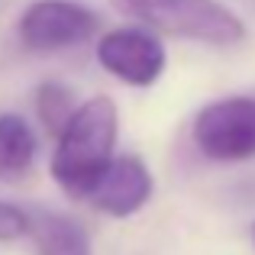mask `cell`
<instances>
[{
    "mask_svg": "<svg viewBox=\"0 0 255 255\" xmlns=\"http://www.w3.org/2000/svg\"><path fill=\"white\" fill-rule=\"evenodd\" d=\"M36 132L16 113H0V181L26 178L36 162Z\"/></svg>",
    "mask_w": 255,
    "mask_h": 255,
    "instance_id": "cell-8",
    "label": "cell"
},
{
    "mask_svg": "<svg viewBox=\"0 0 255 255\" xmlns=\"http://www.w3.org/2000/svg\"><path fill=\"white\" fill-rule=\"evenodd\" d=\"M29 236V210L0 200V243H16Z\"/></svg>",
    "mask_w": 255,
    "mask_h": 255,
    "instance_id": "cell-10",
    "label": "cell"
},
{
    "mask_svg": "<svg viewBox=\"0 0 255 255\" xmlns=\"http://www.w3.org/2000/svg\"><path fill=\"white\" fill-rule=\"evenodd\" d=\"M100 16L75 0H36L23 10L16 36L29 52H58L94 39Z\"/></svg>",
    "mask_w": 255,
    "mask_h": 255,
    "instance_id": "cell-4",
    "label": "cell"
},
{
    "mask_svg": "<svg viewBox=\"0 0 255 255\" xmlns=\"http://www.w3.org/2000/svg\"><path fill=\"white\" fill-rule=\"evenodd\" d=\"M87 197L107 217H120V220L132 217L152 197V174L145 168V162L136 155L110 158V165L104 168V174L97 178V184Z\"/></svg>",
    "mask_w": 255,
    "mask_h": 255,
    "instance_id": "cell-6",
    "label": "cell"
},
{
    "mask_svg": "<svg viewBox=\"0 0 255 255\" xmlns=\"http://www.w3.org/2000/svg\"><path fill=\"white\" fill-rule=\"evenodd\" d=\"M252 239H255V226H252Z\"/></svg>",
    "mask_w": 255,
    "mask_h": 255,
    "instance_id": "cell-11",
    "label": "cell"
},
{
    "mask_svg": "<svg viewBox=\"0 0 255 255\" xmlns=\"http://www.w3.org/2000/svg\"><path fill=\"white\" fill-rule=\"evenodd\" d=\"M29 239L36 255H91L84 226L58 210H29Z\"/></svg>",
    "mask_w": 255,
    "mask_h": 255,
    "instance_id": "cell-7",
    "label": "cell"
},
{
    "mask_svg": "<svg viewBox=\"0 0 255 255\" xmlns=\"http://www.w3.org/2000/svg\"><path fill=\"white\" fill-rule=\"evenodd\" d=\"M97 62L117 81L149 87L165 71V49L152 32L136 29V26H120V29H110L100 36Z\"/></svg>",
    "mask_w": 255,
    "mask_h": 255,
    "instance_id": "cell-5",
    "label": "cell"
},
{
    "mask_svg": "<svg viewBox=\"0 0 255 255\" xmlns=\"http://www.w3.org/2000/svg\"><path fill=\"white\" fill-rule=\"evenodd\" d=\"M113 10L142 26L174 39L204 45H236L246 39V26L220 0H110Z\"/></svg>",
    "mask_w": 255,
    "mask_h": 255,
    "instance_id": "cell-2",
    "label": "cell"
},
{
    "mask_svg": "<svg viewBox=\"0 0 255 255\" xmlns=\"http://www.w3.org/2000/svg\"><path fill=\"white\" fill-rule=\"evenodd\" d=\"M117 123V104L110 97H91L62 126L52 155V178L68 197H87L94 191L113 158Z\"/></svg>",
    "mask_w": 255,
    "mask_h": 255,
    "instance_id": "cell-1",
    "label": "cell"
},
{
    "mask_svg": "<svg viewBox=\"0 0 255 255\" xmlns=\"http://www.w3.org/2000/svg\"><path fill=\"white\" fill-rule=\"evenodd\" d=\"M75 94H71V87L58 84V81H45L39 84L36 91V113L39 120H42V126L49 132H62V126L71 120V113H75Z\"/></svg>",
    "mask_w": 255,
    "mask_h": 255,
    "instance_id": "cell-9",
    "label": "cell"
},
{
    "mask_svg": "<svg viewBox=\"0 0 255 255\" xmlns=\"http://www.w3.org/2000/svg\"><path fill=\"white\" fill-rule=\"evenodd\" d=\"M194 145L213 162L255 158V97H223L194 120Z\"/></svg>",
    "mask_w": 255,
    "mask_h": 255,
    "instance_id": "cell-3",
    "label": "cell"
}]
</instances>
